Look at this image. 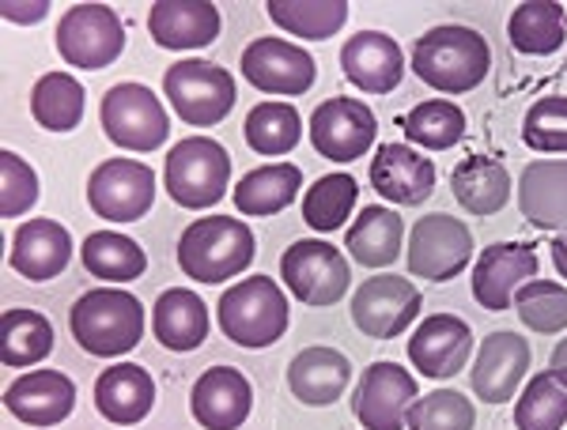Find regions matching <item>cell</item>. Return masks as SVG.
<instances>
[{
    "label": "cell",
    "instance_id": "cell-1",
    "mask_svg": "<svg viewBox=\"0 0 567 430\" xmlns=\"http://www.w3.org/2000/svg\"><path fill=\"white\" fill-rule=\"evenodd\" d=\"M492 50L481 31L473 27H432L424 39L413 45V72L427 87L443 91V95H465L488 76Z\"/></svg>",
    "mask_w": 567,
    "mask_h": 430
},
{
    "label": "cell",
    "instance_id": "cell-2",
    "mask_svg": "<svg viewBox=\"0 0 567 430\" xmlns=\"http://www.w3.org/2000/svg\"><path fill=\"white\" fill-rule=\"evenodd\" d=\"M69 325L87 355L117 359L144 340V306L122 287H95L72 302Z\"/></svg>",
    "mask_w": 567,
    "mask_h": 430
},
{
    "label": "cell",
    "instance_id": "cell-3",
    "mask_svg": "<svg viewBox=\"0 0 567 430\" xmlns=\"http://www.w3.org/2000/svg\"><path fill=\"white\" fill-rule=\"evenodd\" d=\"M254 261V231L235 216L194 219L178 238V269L197 283L235 280Z\"/></svg>",
    "mask_w": 567,
    "mask_h": 430
},
{
    "label": "cell",
    "instance_id": "cell-4",
    "mask_svg": "<svg viewBox=\"0 0 567 430\" xmlns=\"http://www.w3.org/2000/svg\"><path fill=\"white\" fill-rule=\"evenodd\" d=\"M219 328L239 347H269L288 333V298L269 276L239 280L219 295Z\"/></svg>",
    "mask_w": 567,
    "mask_h": 430
},
{
    "label": "cell",
    "instance_id": "cell-5",
    "mask_svg": "<svg viewBox=\"0 0 567 430\" xmlns=\"http://www.w3.org/2000/svg\"><path fill=\"white\" fill-rule=\"evenodd\" d=\"M167 193L175 204L200 212L213 208L227 197V181H231V155L213 136H186L167 155Z\"/></svg>",
    "mask_w": 567,
    "mask_h": 430
},
{
    "label": "cell",
    "instance_id": "cell-6",
    "mask_svg": "<svg viewBox=\"0 0 567 430\" xmlns=\"http://www.w3.org/2000/svg\"><path fill=\"white\" fill-rule=\"evenodd\" d=\"M163 91H167L171 106L186 125L194 129H208L219 125L235 109V76L227 69L213 65V61H178L163 72Z\"/></svg>",
    "mask_w": 567,
    "mask_h": 430
},
{
    "label": "cell",
    "instance_id": "cell-7",
    "mask_svg": "<svg viewBox=\"0 0 567 430\" xmlns=\"http://www.w3.org/2000/svg\"><path fill=\"white\" fill-rule=\"evenodd\" d=\"M280 276L303 306H333L349 295L352 269L344 253L326 238H299L284 250Z\"/></svg>",
    "mask_w": 567,
    "mask_h": 430
},
{
    "label": "cell",
    "instance_id": "cell-8",
    "mask_svg": "<svg viewBox=\"0 0 567 430\" xmlns=\"http://www.w3.org/2000/svg\"><path fill=\"white\" fill-rule=\"evenodd\" d=\"M125 27L106 4H72L58 23V53L72 69H106L122 57Z\"/></svg>",
    "mask_w": 567,
    "mask_h": 430
},
{
    "label": "cell",
    "instance_id": "cell-9",
    "mask_svg": "<svg viewBox=\"0 0 567 430\" xmlns=\"http://www.w3.org/2000/svg\"><path fill=\"white\" fill-rule=\"evenodd\" d=\"M103 129L125 151H155L167 144L171 117L144 84H114L103 98Z\"/></svg>",
    "mask_w": 567,
    "mask_h": 430
},
{
    "label": "cell",
    "instance_id": "cell-10",
    "mask_svg": "<svg viewBox=\"0 0 567 430\" xmlns=\"http://www.w3.org/2000/svg\"><path fill=\"white\" fill-rule=\"evenodd\" d=\"M155 200V174L141 159H106L87 178V204L110 223H136Z\"/></svg>",
    "mask_w": 567,
    "mask_h": 430
},
{
    "label": "cell",
    "instance_id": "cell-11",
    "mask_svg": "<svg viewBox=\"0 0 567 430\" xmlns=\"http://www.w3.org/2000/svg\"><path fill=\"white\" fill-rule=\"evenodd\" d=\"M473 258V234L462 219L432 212L416 219L413 234H409V272L416 280L446 283L470 264Z\"/></svg>",
    "mask_w": 567,
    "mask_h": 430
},
{
    "label": "cell",
    "instance_id": "cell-12",
    "mask_svg": "<svg viewBox=\"0 0 567 430\" xmlns=\"http://www.w3.org/2000/svg\"><path fill=\"white\" fill-rule=\"evenodd\" d=\"M420 306H424V298H420L416 283L386 272V276H371L355 287L352 322L371 340H393L416 322Z\"/></svg>",
    "mask_w": 567,
    "mask_h": 430
},
{
    "label": "cell",
    "instance_id": "cell-13",
    "mask_svg": "<svg viewBox=\"0 0 567 430\" xmlns=\"http://www.w3.org/2000/svg\"><path fill=\"white\" fill-rule=\"evenodd\" d=\"M420 400L416 378L401 370L398 363H371L360 374L352 411L363 430H401L409 419V408Z\"/></svg>",
    "mask_w": 567,
    "mask_h": 430
},
{
    "label": "cell",
    "instance_id": "cell-14",
    "mask_svg": "<svg viewBox=\"0 0 567 430\" xmlns=\"http://www.w3.org/2000/svg\"><path fill=\"white\" fill-rule=\"evenodd\" d=\"M239 69L265 95H288V98L307 95L318 76L315 57L307 50H299L296 42H284V39H254L243 50Z\"/></svg>",
    "mask_w": 567,
    "mask_h": 430
},
{
    "label": "cell",
    "instance_id": "cell-15",
    "mask_svg": "<svg viewBox=\"0 0 567 430\" xmlns=\"http://www.w3.org/2000/svg\"><path fill=\"white\" fill-rule=\"evenodd\" d=\"M379 122L360 98H329L310 114V144L333 162H352L371 151Z\"/></svg>",
    "mask_w": 567,
    "mask_h": 430
},
{
    "label": "cell",
    "instance_id": "cell-16",
    "mask_svg": "<svg viewBox=\"0 0 567 430\" xmlns=\"http://www.w3.org/2000/svg\"><path fill=\"white\" fill-rule=\"evenodd\" d=\"M537 253L523 242H496L477 258L473 269V298L488 314H503L515 302V291L537 280Z\"/></svg>",
    "mask_w": 567,
    "mask_h": 430
},
{
    "label": "cell",
    "instance_id": "cell-17",
    "mask_svg": "<svg viewBox=\"0 0 567 430\" xmlns=\"http://www.w3.org/2000/svg\"><path fill=\"white\" fill-rule=\"evenodd\" d=\"M529 370V344L518 333H488L481 340L477 366L470 370V386L484 405H507L515 400Z\"/></svg>",
    "mask_w": 567,
    "mask_h": 430
},
{
    "label": "cell",
    "instance_id": "cell-18",
    "mask_svg": "<svg viewBox=\"0 0 567 430\" xmlns=\"http://www.w3.org/2000/svg\"><path fill=\"white\" fill-rule=\"evenodd\" d=\"M473 355V333L462 317L454 314H432L416 325L409 340V359L424 378H454L465 370Z\"/></svg>",
    "mask_w": 567,
    "mask_h": 430
},
{
    "label": "cell",
    "instance_id": "cell-19",
    "mask_svg": "<svg viewBox=\"0 0 567 430\" xmlns=\"http://www.w3.org/2000/svg\"><path fill=\"white\" fill-rule=\"evenodd\" d=\"M254 405V389L250 381L243 378V370L235 366H213L194 381V392H189V408H194V419L205 430H239L250 416Z\"/></svg>",
    "mask_w": 567,
    "mask_h": 430
},
{
    "label": "cell",
    "instance_id": "cell-20",
    "mask_svg": "<svg viewBox=\"0 0 567 430\" xmlns=\"http://www.w3.org/2000/svg\"><path fill=\"white\" fill-rule=\"evenodd\" d=\"M4 408L27 427H58L76 408V386L61 370H31L8 386Z\"/></svg>",
    "mask_w": 567,
    "mask_h": 430
},
{
    "label": "cell",
    "instance_id": "cell-21",
    "mask_svg": "<svg viewBox=\"0 0 567 430\" xmlns=\"http://www.w3.org/2000/svg\"><path fill=\"white\" fill-rule=\"evenodd\" d=\"M371 186L393 204H424L435 189V162L424 159L413 144H382L371 159Z\"/></svg>",
    "mask_w": 567,
    "mask_h": 430
},
{
    "label": "cell",
    "instance_id": "cell-22",
    "mask_svg": "<svg viewBox=\"0 0 567 430\" xmlns=\"http://www.w3.org/2000/svg\"><path fill=\"white\" fill-rule=\"evenodd\" d=\"M341 69L360 91L368 95H386L405 76V53L401 45L382 31H360L344 42Z\"/></svg>",
    "mask_w": 567,
    "mask_h": 430
},
{
    "label": "cell",
    "instance_id": "cell-23",
    "mask_svg": "<svg viewBox=\"0 0 567 430\" xmlns=\"http://www.w3.org/2000/svg\"><path fill=\"white\" fill-rule=\"evenodd\" d=\"M148 34L163 50H205L219 39V8L208 0H159L148 8Z\"/></svg>",
    "mask_w": 567,
    "mask_h": 430
},
{
    "label": "cell",
    "instance_id": "cell-24",
    "mask_svg": "<svg viewBox=\"0 0 567 430\" xmlns=\"http://www.w3.org/2000/svg\"><path fill=\"white\" fill-rule=\"evenodd\" d=\"M72 258V238L58 219H27L20 231L12 234V269L23 280L45 283L65 272Z\"/></svg>",
    "mask_w": 567,
    "mask_h": 430
},
{
    "label": "cell",
    "instance_id": "cell-25",
    "mask_svg": "<svg viewBox=\"0 0 567 430\" xmlns=\"http://www.w3.org/2000/svg\"><path fill=\"white\" fill-rule=\"evenodd\" d=\"M518 208L537 231L567 234V159H537L518 178Z\"/></svg>",
    "mask_w": 567,
    "mask_h": 430
},
{
    "label": "cell",
    "instance_id": "cell-26",
    "mask_svg": "<svg viewBox=\"0 0 567 430\" xmlns=\"http://www.w3.org/2000/svg\"><path fill=\"white\" fill-rule=\"evenodd\" d=\"M155 405V381L144 366L136 363H114L110 370L99 374L95 381V408L99 416L110 419L114 427H133Z\"/></svg>",
    "mask_w": 567,
    "mask_h": 430
},
{
    "label": "cell",
    "instance_id": "cell-27",
    "mask_svg": "<svg viewBox=\"0 0 567 430\" xmlns=\"http://www.w3.org/2000/svg\"><path fill=\"white\" fill-rule=\"evenodd\" d=\"M349 381H352V363L337 347H307L288 366L291 392L310 408H329L333 400H341Z\"/></svg>",
    "mask_w": 567,
    "mask_h": 430
},
{
    "label": "cell",
    "instance_id": "cell-28",
    "mask_svg": "<svg viewBox=\"0 0 567 430\" xmlns=\"http://www.w3.org/2000/svg\"><path fill=\"white\" fill-rule=\"evenodd\" d=\"M152 333L167 352H194L208 340L205 298L189 287H171L152 306Z\"/></svg>",
    "mask_w": 567,
    "mask_h": 430
},
{
    "label": "cell",
    "instance_id": "cell-29",
    "mask_svg": "<svg viewBox=\"0 0 567 430\" xmlns=\"http://www.w3.org/2000/svg\"><path fill=\"white\" fill-rule=\"evenodd\" d=\"M451 189H454V200H458L470 216H496L507 208L511 174L499 159L470 155V159H462L458 167H454Z\"/></svg>",
    "mask_w": 567,
    "mask_h": 430
},
{
    "label": "cell",
    "instance_id": "cell-30",
    "mask_svg": "<svg viewBox=\"0 0 567 430\" xmlns=\"http://www.w3.org/2000/svg\"><path fill=\"white\" fill-rule=\"evenodd\" d=\"M401 234H405L401 216L382 204H371V208H363L360 219L349 227L344 250H349L355 264H363V269H390V264L401 258Z\"/></svg>",
    "mask_w": 567,
    "mask_h": 430
},
{
    "label": "cell",
    "instance_id": "cell-31",
    "mask_svg": "<svg viewBox=\"0 0 567 430\" xmlns=\"http://www.w3.org/2000/svg\"><path fill=\"white\" fill-rule=\"evenodd\" d=\"M303 189V170L296 162H272L258 167L235 186V208L243 216H277Z\"/></svg>",
    "mask_w": 567,
    "mask_h": 430
},
{
    "label": "cell",
    "instance_id": "cell-32",
    "mask_svg": "<svg viewBox=\"0 0 567 430\" xmlns=\"http://www.w3.org/2000/svg\"><path fill=\"white\" fill-rule=\"evenodd\" d=\"M507 39L518 53H529V57H548V53H556L567 42L564 4H553V0L518 4L507 20Z\"/></svg>",
    "mask_w": 567,
    "mask_h": 430
},
{
    "label": "cell",
    "instance_id": "cell-33",
    "mask_svg": "<svg viewBox=\"0 0 567 430\" xmlns=\"http://www.w3.org/2000/svg\"><path fill=\"white\" fill-rule=\"evenodd\" d=\"M84 84L69 72H45L31 87V117L50 133H69L84 122Z\"/></svg>",
    "mask_w": 567,
    "mask_h": 430
},
{
    "label": "cell",
    "instance_id": "cell-34",
    "mask_svg": "<svg viewBox=\"0 0 567 430\" xmlns=\"http://www.w3.org/2000/svg\"><path fill=\"white\" fill-rule=\"evenodd\" d=\"M53 333L50 317L39 314V310H4L0 317V359L4 366H34L42 363L45 355L53 352Z\"/></svg>",
    "mask_w": 567,
    "mask_h": 430
},
{
    "label": "cell",
    "instance_id": "cell-35",
    "mask_svg": "<svg viewBox=\"0 0 567 430\" xmlns=\"http://www.w3.org/2000/svg\"><path fill=\"white\" fill-rule=\"evenodd\" d=\"M269 20L280 31L296 39L326 42L349 23V4L344 0H269Z\"/></svg>",
    "mask_w": 567,
    "mask_h": 430
},
{
    "label": "cell",
    "instance_id": "cell-36",
    "mask_svg": "<svg viewBox=\"0 0 567 430\" xmlns=\"http://www.w3.org/2000/svg\"><path fill=\"white\" fill-rule=\"evenodd\" d=\"M80 258H84V269L91 276L106 283H130L136 276H144V269H148V258H144L141 245L130 234H117V231L87 234Z\"/></svg>",
    "mask_w": 567,
    "mask_h": 430
},
{
    "label": "cell",
    "instance_id": "cell-37",
    "mask_svg": "<svg viewBox=\"0 0 567 430\" xmlns=\"http://www.w3.org/2000/svg\"><path fill=\"white\" fill-rule=\"evenodd\" d=\"M243 133L258 155H288L296 151L299 136H303V122L291 103H261L246 114Z\"/></svg>",
    "mask_w": 567,
    "mask_h": 430
},
{
    "label": "cell",
    "instance_id": "cell-38",
    "mask_svg": "<svg viewBox=\"0 0 567 430\" xmlns=\"http://www.w3.org/2000/svg\"><path fill=\"white\" fill-rule=\"evenodd\" d=\"M355 197H360V186H355L352 174H326V178H318L303 197L307 227H315L318 234L341 231L344 219L355 208Z\"/></svg>",
    "mask_w": 567,
    "mask_h": 430
},
{
    "label": "cell",
    "instance_id": "cell-39",
    "mask_svg": "<svg viewBox=\"0 0 567 430\" xmlns=\"http://www.w3.org/2000/svg\"><path fill=\"white\" fill-rule=\"evenodd\" d=\"M405 133L420 148L446 151L465 136V114L454 103H446V98H427V103H416L409 109Z\"/></svg>",
    "mask_w": 567,
    "mask_h": 430
},
{
    "label": "cell",
    "instance_id": "cell-40",
    "mask_svg": "<svg viewBox=\"0 0 567 430\" xmlns=\"http://www.w3.org/2000/svg\"><path fill=\"white\" fill-rule=\"evenodd\" d=\"M518 430H564L567 427V389L548 370L526 381L523 397L515 405Z\"/></svg>",
    "mask_w": 567,
    "mask_h": 430
},
{
    "label": "cell",
    "instance_id": "cell-41",
    "mask_svg": "<svg viewBox=\"0 0 567 430\" xmlns=\"http://www.w3.org/2000/svg\"><path fill=\"white\" fill-rule=\"evenodd\" d=\"M515 310L526 328L542 336H556L567 328V287L556 280H529L515 291Z\"/></svg>",
    "mask_w": 567,
    "mask_h": 430
},
{
    "label": "cell",
    "instance_id": "cell-42",
    "mask_svg": "<svg viewBox=\"0 0 567 430\" xmlns=\"http://www.w3.org/2000/svg\"><path fill=\"white\" fill-rule=\"evenodd\" d=\"M405 427L409 430H473L477 427V411H473V400H465L462 392L435 389L409 408Z\"/></svg>",
    "mask_w": 567,
    "mask_h": 430
},
{
    "label": "cell",
    "instance_id": "cell-43",
    "mask_svg": "<svg viewBox=\"0 0 567 430\" xmlns=\"http://www.w3.org/2000/svg\"><path fill=\"white\" fill-rule=\"evenodd\" d=\"M523 140L534 151H564L567 155V98L564 95H548L537 98L529 106L526 122H523Z\"/></svg>",
    "mask_w": 567,
    "mask_h": 430
},
{
    "label": "cell",
    "instance_id": "cell-44",
    "mask_svg": "<svg viewBox=\"0 0 567 430\" xmlns=\"http://www.w3.org/2000/svg\"><path fill=\"white\" fill-rule=\"evenodd\" d=\"M0 186H4L0 189V216L4 219L31 212L34 200H39V174L16 151L0 155Z\"/></svg>",
    "mask_w": 567,
    "mask_h": 430
},
{
    "label": "cell",
    "instance_id": "cell-45",
    "mask_svg": "<svg viewBox=\"0 0 567 430\" xmlns=\"http://www.w3.org/2000/svg\"><path fill=\"white\" fill-rule=\"evenodd\" d=\"M0 12H4V20H12V23H39V20H45L50 4H45V0H34V4H20V0H4V4H0Z\"/></svg>",
    "mask_w": 567,
    "mask_h": 430
},
{
    "label": "cell",
    "instance_id": "cell-46",
    "mask_svg": "<svg viewBox=\"0 0 567 430\" xmlns=\"http://www.w3.org/2000/svg\"><path fill=\"white\" fill-rule=\"evenodd\" d=\"M548 374H553V378L567 389V336L553 347V359H548Z\"/></svg>",
    "mask_w": 567,
    "mask_h": 430
},
{
    "label": "cell",
    "instance_id": "cell-47",
    "mask_svg": "<svg viewBox=\"0 0 567 430\" xmlns=\"http://www.w3.org/2000/svg\"><path fill=\"white\" fill-rule=\"evenodd\" d=\"M548 250H553V264H556V272H560V276L567 280V234H556Z\"/></svg>",
    "mask_w": 567,
    "mask_h": 430
}]
</instances>
